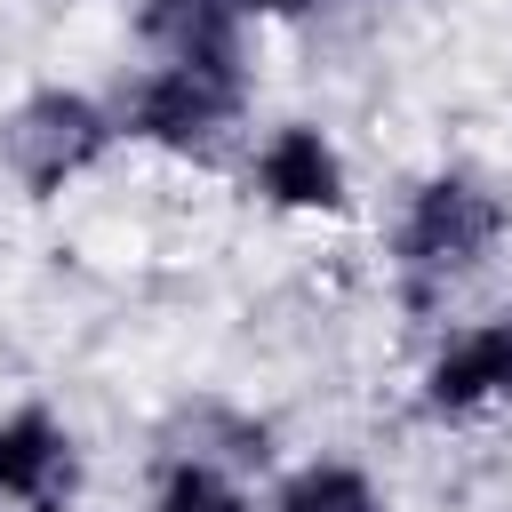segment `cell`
<instances>
[{
	"mask_svg": "<svg viewBox=\"0 0 512 512\" xmlns=\"http://www.w3.org/2000/svg\"><path fill=\"white\" fill-rule=\"evenodd\" d=\"M152 512H256V496L240 488V472H224L216 456L184 448V456L152 480Z\"/></svg>",
	"mask_w": 512,
	"mask_h": 512,
	"instance_id": "obj_9",
	"label": "cell"
},
{
	"mask_svg": "<svg viewBox=\"0 0 512 512\" xmlns=\"http://www.w3.org/2000/svg\"><path fill=\"white\" fill-rule=\"evenodd\" d=\"M80 496V440L48 408L0 416V504L16 512H72Z\"/></svg>",
	"mask_w": 512,
	"mask_h": 512,
	"instance_id": "obj_5",
	"label": "cell"
},
{
	"mask_svg": "<svg viewBox=\"0 0 512 512\" xmlns=\"http://www.w3.org/2000/svg\"><path fill=\"white\" fill-rule=\"evenodd\" d=\"M504 240V200L464 176V168H440L408 192L400 224H392V272L408 288V304H440L456 280H472Z\"/></svg>",
	"mask_w": 512,
	"mask_h": 512,
	"instance_id": "obj_1",
	"label": "cell"
},
{
	"mask_svg": "<svg viewBox=\"0 0 512 512\" xmlns=\"http://www.w3.org/2000/svg\"><path fill=\"white\" fill-rule=\"evenodd\" d=\"M240 0H136V40L160 64H216L240 72Z\"/></svg>",
	"mask_w": 512,
	"mask_h": 512,
	"instance_id": "obj_7",
	"label": "cell"
},
{
	"mask_svg": "<svg viewBox=\"0 0 512 512\" xmlns=\"http://www.w3.org/2000/svg\"><path fill=\"white\" fill-rule=\"evenodd\" d=\"M112 144H120V112H104L88 88H32L0 120V168L32 200H48V192L80 184L88 168H104Z\"/></svg>",
	"mask_w": 512,
	"mask_h": 512,
	"instance_id": "obj_2",
	"label": "cell"
},
{
	"mask_svg": "<svg viewBox=\"0 0 512 512\" xmlns=\"http://www.w3.org/2000/svg\"><path fill=\"white\" fill-rule=\"evenodd\" d=\"M256 200L280 216H344L352 208V168L312 120H280L256 144Z\"/></svg>",
	"mask_w": 512,
	"mask_h": 512,
	"instance_id": "obj_4",
	"label": "cell"
},
{
	"mask_svg": "<svg viewBox=\"0 0 512 512\" xmlns=\"http://www.w3.org/2000/svg\"><path fill=\"white\" fill-rule=\"evenodd\" d=\"M512 400V312L448 336L424 368V416L440 424H464V416H488Z\"/></svg>",
	"mask_w": 512,
	"mask_h": 512,
	"instance_id": "obj_6",
	"label": "cell"
},
{
	"mask_svg": "<svg viewBox=\"0 0 512 512\" xmlns=\"http://www.w3.org/2000/svg\"><path fill=\"white\" fill-rule=\"evenodd\" d=\"M248 16H304V8H320V0H240Z\"/></svg>",
	"mask_w": 512,
	"mask_h": 512,
	"instance_id": "obj_10",
	"label": "cell"
},
{
	"mask_svg": "<svg viewBox=\"0 0 512 512\" xmlns=\"http://www.w3.org/2000/svg\"><path fill=\"white\" fill-rule=\"evenodd\" d=\"M248 104V72H216V64H152L128 104H120V136L176 152V160H208L224 144V128Z\"/></svg>",
	"mask_w": 512,
	"mask_h": 512,
	"instance_id": "obj_3",
	"label": "cell"
},
{
	"mask_svg": "<svg viewBox=\"0 0 512 512\" xmlns=\"http://www.w3.org/2000/svg\"><path fill=\"white\" fill-rule=\"evenodd\" d=\"M272 512H392L376 472L352 464V456H304L296 472H280L272 488Z\"/></svg>",
	"mask_w": 512,
	"mask_h": 512,
	"instance_id": "obj_8",
	"label": "cell"
}]
</instances>
